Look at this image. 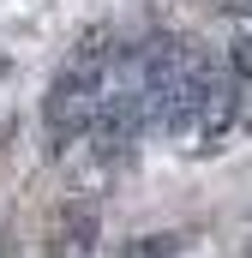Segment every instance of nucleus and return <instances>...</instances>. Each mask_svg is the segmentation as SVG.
I'll return each instance as SVG.
<instances>
[{
    "instance_id": "f257e3e1",
    "label": "nucleus",
    "mask_w": 252,
    "mask_h": 258,
    "mask_svg": "<svg viewBox=\"0 0 252 258\" xmlns=\"http://www.w3.org/2000/svg\"><path fill=\"white\" fill-rule=\"evenodd\" d=\"M90 252H96V210L72 198L48 222V258H90Z\"/></svg>"
},
{
    "instance_id": "f03ea898",
    "label": "nucleus",
    "mask_w": 252,
    "mask_h": 258,
    "mask_svg": "<svg viewBox=\"0 0 252 258\" xmlns=\"http://www.w3.org/2000/svg\"><path fill=\"white\" fill-rule=\"evenodd\" d=\"M180 252H186L180 228H150V234H138V240L120 246V258H180Z\"/></svg>"
},
{
    "instance_id": "7ed1b4c3",
    "label": "nucleus",
    "mask_w": 252,
    "mask_h": 258,
    "mask_svg": "<svg viewBox=\"0 0 252 258\" xmlns=\"http://www.w3.org/2000/svg\"><path fill=\"white\" fill-rule=\"evenodd\" d=\"M222 60H228V72H234L240 84H252V30H234V36L222 42Z\"/></svg>"
}]
</instances>
